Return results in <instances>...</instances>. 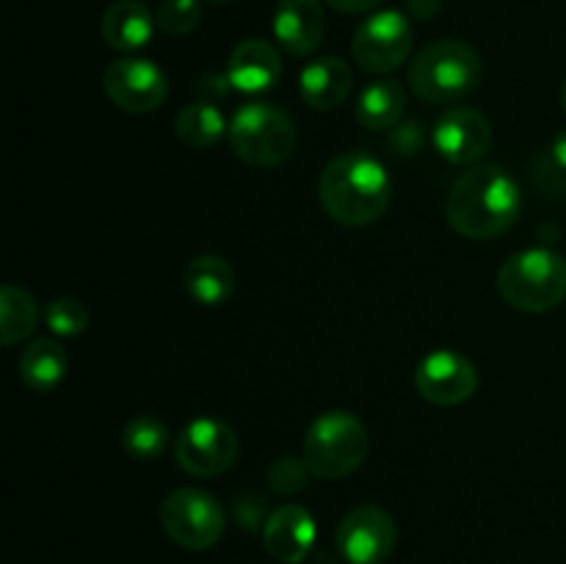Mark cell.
Wrapping results in <instances>:
<instances>
[{
    "instance_id": "cell-21",
    "label": "cell",
    "mask_w": 566,
    "mask_h": 564,
    "mask_svg": "<svg viewBox=\"0 0 566 564\" xmlns=\"http://www.w3.org/2000/svg\"><path fill=\"white\" fill-rule=\"evenodd\" d=\"M70 359L53 337H39L22 352L20 357V379L31 387L33 393H50L64 382Z\"/></svg>"
},
{
    "instance_id": "cell-14",
    "label": "cell",
    "mask_w": 566,
    "mask_h": 564,
    "mask_svg": "<svg viewBox=\"0 0 566 564\" xmlns=\"http://www.w3.org/2000/svg\"><path fill=\"white\" fill-rule=\"evenodd\" d=\"M315 518L304 506L282 503L265 518L263 545L271 558L282 564H302L315 545Z\"/></svg>"
},
{
    "instance_id": "cell-15",
    "label": "cell",
    "mask_w": 566,
    "mask_h": 564,
    "mask_svg": "<svg viewBox=\"0 0 566 564\" xmlns=\"http://www.w3.org/2000/svg\"><path fill=\"white\" fill-rule=\"evenodd\" d=\"M326 14L321 0H280L274 11V36L293 59L315 53L324 42Z\"/></svg>"
},
{
    "instance_id": "cell-5",
    "label": "cell",
    "mask_w": 566,
    "mask_h": 564,
    "mask_svg": "<svg viewBox=\"0 0 566 564\" xmlns=\"http://www.w3.org/2000/svg\"><path fill=\"white\" fill-rule=\"evenodd\" d=\"M368 448L370 437L363 420L346 409H329L307 426L302 459L315 479L337 481L359 470Z\"/></svg>"
},
{
    "instance_id": "cell-18",
    "label": "cell",
    "mask_w": 566,
    "mask_h": 564,
    "mask_svg": "<svg viewBox=\"0 0 566 564\" xmlns=\"http://www.w3.org/2000/svg\"><path fill=\"white\" fill-rule=\"evenodd\" d=\"M155 25L158 20L142 0H116L105 9L99 31H103L108 48L119 50V53H136V50L147 48Z\"/></svg>"
},
{
    "instance_id": "cell-31",
    "label": "cell",
    "mask_w": 566,
    "mask_h": 564,
    "mask_svg": "<svg viewBox=\"0 0 566 564\" xmlns=\"http://www.w3.org/2000/svg\"><path fill=\"white\" fill-rule=\"evenodd\" d=\"M551 158H553V164L558 166V169L566 171V130L556 133V138H553Z\"/></svg>"
},
{
    "instance_id": "cell-6",
    "label": "cell",
    "mask_w": 566,
    "mask_h": 564,
    "mask_svg": "<svg viewBox=\"0 0 566 564\" xmlns=\"http://www.w3.org/2000/svg\"><path fill=\"white\" fill-rule=\"evenodd\" d=\"M230 144L243 164L271 169L296 149V125L287 111L271 103H247L232 114Z\"/></svg>"
},
{
    "instance_id": "cell-10",
    "label": "cell",
    "mask_w": 566,
    "mask_h": 564,
    "mask_svg": "<svg viewBox=\"0 0 566 564\" xmlns=\"http://www.w3.org/2000/svg\"><path fill=\"white\" fill-rule=\"evenodd\" d=\"M103 88L111 103L119 105L127 114H149L158 111L169 97V81L164 70L149 59L125 55L105 66Z\"/></svg>"
},
{
    "instance_id": "cell-24",
    "label": "cell",
    "mask_w": 566,
    "mask_h": 564,
    "mask_svg": "<svg viewBox=\"0 0 566 564\" xmlns=\"http://www.w3.org/2000/svg\"><path fill=\"white\" fill-rule=\"evenodd\" d=\"M122 446L127 457L138 462H153L169 446V429L155 415H133L122 429Z\"/></svg>"
},
{
    "instance_id": "cell-28",
    "label": "cell",
    "mask_w": 566,
    "mask_h": 564,
    "mask_svg": "<svg viewBox=\"0 0 566 564\" xmlns=\"http://www.w3.org/2000/svg\"><path fill=\"white\" fill-rule=\"evenodd\" d=\"M197 92L216 94V97H227V94L232 92L230 77H227V75H213V72H210V75H202L197 81Z\"/></svg>"
},
{
    "instance_id": "cell-16",
    "label": "cell",
    "mask_w": 566,
    "mask_h": 564,
    "mask_svg": "<svg viewBox=\"0 0 566 564\" xmlns=\"http://www.w3.org/2000/svg\"><path fill=\"white\" fill-rule=\"evenodd\" d=\"M227 77L235 92L263 94L282 77V55L265 39H243L227 61Z\"/></svg>"
},
{
    "instance_id": "cell-13",
    "label": "cell",
    "mask_w": 566,
    "mask_h": 564,
    "mask_svg": "<svg viewBox=\"0 0 566 564\" xmlns=\"http://www.w3.org/2000/svg\"><path fill=\"white\" fill-rule=\"evenodd\" d=\"M434 149L453 166H475L492 147V125L481 111L453 105L442 111L431 130Z\"/></svg>"
},
{
    "instance_id": "cell-7",
    "label": "cell",
    "mask_w": 566,
    "mask_h": 564,
    "mask_svg": "<svg viewBox=\"0 0 566 564\" xmlns=\"http://www.w3.org/2000/svg\"><path fill=\"white\" fill-rule=\"evenodd\" d=\"M160 523L169 540L186 551H208L224 534L227 518L221 503L210 492L199 487H180L166 495L160 506Z\"/></svg>"
},
{
    "instance_id": "cell-33",
    "label": "cell",
    "mask_w": 566,
    "mask_h": 564,
    "mask_svg": "<svg viewBox=\"0 0 566 564\" xmlns=\"http://www.w3.org/2000/svg\"><path fill=\"white\" fill-rule=\"evenodd\" d=\"M205 3H230V0H205Z\"/></svg>"
},
{
    "instance_id": "cell-4",
    "label": "cell",
    "mask_w": 566,
    "mask_h": 564,
    "mask_svg": "<svg viewBox=\"0 0 566 564\" xmlns=\"http://www.w3.org/2000/svg\"><path fill=\"white\" fill-rule=\"evenodd\" d=\"M497 291L520 313H547L566 299V258L547 247L523 249L497 271Z\"/></svg>"
},
{
    "instance_id": "cell-3",
    "label": "cell",
    "mask_w": 566,
    "mask_h": 564,
    "mask_svg": "<svg viewBox=\"0 0 566 564\" xmlns=\"http://www.w3.org/2000/svg\"><path fill=\"white\" fill-rule=\"evenodd\" d=\"M481 55L459 39H437L409 61V88L429 105H451L475 92L481 81Z\"/></svg>"
},
{
    "instance_id": "cell-8",
    "label": "cell",
    "mask_w": 566,
    "mask_h": 564,
    "mask_svg": "<svg viewBox=\"0 0 566 564\" xmlns=\"http://www.w3.org/2000/svg\"><path fill=\"white\" fill-rule=\"evenodd\" d=\"M412 53V22L401 11H376L352 39L354 64L368 75H390Z\"/></svg>"
},
{
    "instance_id": "cell-29",
    "label": "cell",
    "mask_w": 566,
    "mask_h": 564,
    "mask_svg": "<svg viewBox=\"0 0 566 564\" xmlns=\"http://www.w3.org/2000/svg\"><path fill=\"white\" fill-rule=\"evenodd\" d=\"M335 11H343V14H365V11H374L381 0H324Z\"/></svg>"
},
{
    "instance_id": "cell-17",
    "label": "cell",
    "mask_w": 566,
    "mask_h": 564,
    "mask_svg": "<svg viewBox=\"0 0 566 564\" xmlns=\"http://www.w3.org/2000/svg\"><path fill=\"white\" fill-rule=\"evenodd\" d=\"M354 86L352 66L337 55L310 61L298 75V94L315 111H335L348 100Z\"/></svg>"
},
{
    "instance_id": "cell-19",
    "label": "cell",
    "mask_w": 566,
    "mask_h": 564,
    "mask_svg": "<svg viewBox=\"0 0 566 564\" xmlns=\"http://www.w3.org/2000/svg\"><path fill=\"white\" fill-rule=\"evenodd\" d=\"M182 282L193 302L205 307H219L235 293V269L221 254H197L182 271Z\"/></svg>"
},
{
    "instance_id": "cell-20",
    "label": "cell",
    "mask_w": 566,
    "mask_h": 564,
    "mask_svg": "<svg viewBox=\"0 0 566 564\" xmlns=\"http://www.w3.org/2000/svg\"><path fill=\"white\" fill-rule=\"evenodd\" d=\"M403 111H407V88L398 81H376L359 92L357 97V122L368 130H390L401 122Z\"/></svg>"
},
{
    "instance_id": "cell-32",
    "label": "cell",
    "mask_w": 566,
    "mask_h": 564,
    "mask_svg": "<svg viewBox=\"0 0 566 564\" xmlns=\"http://www.w3.org/2000/svg\"><path fill=\"white\" fill-rule=\"evenodd\" d=\"M562 105H564V111H566V77H564V83H562Z\"/></svg>"
},
{
    "instance_id": "cell-22",
    "label": "cell",
    "mask_w": 566,
    "mask_h": 564,
    "mask_svg": "<svg viewBox=\"0 0 566 564\" xmlns=\"http://www.w3.org/2000/svg\"><path fill=\"white\" fill-rule=\"evenodd\" d=\"M230 133L224 114L210 100H193L182 105L175 116V136L186 144L188 149H208L221 142V136Z\"/></svg>"
},
{
    "instance_id": "cell-26",
    "label": "cell",
    "mask_w": 566,
    "mask_h": 564,
    "mask_svg": "<svg viewBox=\"0 0 566 564\" xmlns=\"http://www.w3.org/2000/svg\"><path fill=\"white\" fill-rule=\"evenodd\" d=\"M155 20L169 36H186L202 22V0H160Z\"/></svg>"
},
{
    "instance_id": "cell-23",
    "label": "cell",
    "mask_w": 566,
    "mask_h": 564,
    "mask_svg": "<svg viewBox=\"0 0 566 564\" xmlns=\"http://www.w3.org/2000/svg\"><path fill=\"white\" fill-rule=\"evenodd\" d=\"M36 324V299L25 288L14 285V282H6L0 288V343L3 346H14V343L25 341V337L33 335Z\"/></svg>"
},
{
    "instance_id": "cell-12",
    "label": "cell",
    "mask_w": 566,
    "mask_h": 564,
    "mask_svg": "<svg viewBox=\"0 0 566 564\" xmlns=\"http://www.w3.org/2000/svg\"><path fill=\"white\" fill-rule=\"evenodd\" d=\"M398 540L396 520L381 506H357L340 520L335 545L348 564H381Z\"/></svg>"
},
{
    "instance_id": "cell-27",
    "label": "cell",
    "mask_w": 566,
    "mask_h": 564,
    "mask_svg": "<svg viewBox=\"0 0 566 564\" xmlns=\"http://www.w3.org/2000/svg\"><path fill=\"white\" fill-rule=\"evenodd\" d=\"M310 468L304 464L302 457H293V453H285V457H276L269 468V484L276 495H293V492L302 490L307 484Z\"/></svg>"
},
{
    "instance_id": "cell-30",
    "label": "cell",
    "mask_w": 566,
    "mask_h": 564,
    "mask_svg": "<svg viewBox=\"0 0 566 564\" xmlns=\"http://www.w3.org/2000/svg\"><path fill=\"white\" fill-rule=\"evenodd\" d=\"M442 9V0H407V11L415 20H431Z\"/></svg>"
},
{
    "instance_id": "cell-2",
    "label": "cell",
    "mask_w": 566,
    "mask_h": 564,
    "mask_svg": "<svg viewBox=\"0 0 566 564\" xmlns=\"http://www.w3.org/2000/svg\"><path fill=\"white\" fill-rule=\"evenodd\" d=\"M318 197L332 221L343 227H365L379 219L390 205V171L370 153L348 149L324 166Z\"/></svg>"
},
{
    "instance_id": "cell-1",
    "label": "cell",
    "mask_w": 566,
    "mask_h": 564,
    "mask_svg": "<svg viewBox=\"0 0 566 564\" xmlns=\"http://www.w3.org/2000/svg\"><path fill=\"white\" fill-rule=\"evenodd\" d=\"M523 213L517 180L497 164H475L459 175L446 202L448 224L470 241L503 236Z\"/></svg>"
},
{
    "instance_id": "cell-25",
    "label": "cell",
    "mask_w": 566,
    "mask_h": 564,
    "mask_svg": "<svg viewBox=\"0 0 566 564\" xmlns=\"http://www.w3.org/2000/svg\"><path fill=\"white\" fill-rule=\"evenodd\" d=\"M44 321H48L53 335L77 337L88 330V310L81 299L59 296L44 310Z\"/></svg>"
},
{
    "instance_id": "cell-9",
    "label": "cell",
    "mask_w": 566,
    "mask_h": 564,
    "mask_svg": "<svg viewBox=\"0 0 566 564\" xmlns=\"http://www.w3.org/2000/svg\"><path fill=\"white\" fill-rule=\"evenodd\" d=\"M235 429L219 418H193L177 435L175 462L197 479H213L227 473L238 459Z\"/></svg>"
},
{
    "instance_id": "cell-11",
    "label": "cell",
    "mask_w": 566,
    "mask_h": 564,
    "mask_svg": "<svg viewBox=\"0 0 566 564\" xmlns=\"http://www.w3.org/2000/svg\"><path fill=\"white\" fill-rule=\"evenodd\" d=\"M415 390L434 407H457L479 390V370L464 354L437 348L415 368Z\"/></svg>"
}]
</instances>
